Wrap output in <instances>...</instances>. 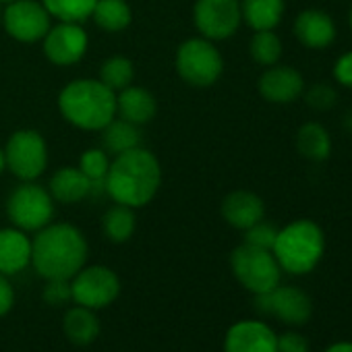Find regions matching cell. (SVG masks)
I'll return each mask as SVG.
<instances>
[{"instance_id":"1","label":"cell","mask_w":352,"mask_h":352,"mask_svg":"<svg viewBox=\"0 0 352 352\" xmlns=\"http://www.w3.org/2000/svg\"><path fill=\"white\" fill-rule=\"evenodd\" d=\"M160 183L162 168L157 157L145 147H135L114 155L104 187L114 204L137 210L155 197Z\"/></svg>"},{"instance_id":"2","label":"cell","mask_w":352,"mask_h":352,"mask_svg":"<svg viewBox=\"0 0 352 352\" xmlns=\"http://www.w3.org/2000/svg\"><path fill=\"white\" fill-rule=\"evenodd\" d=\"M87 259V241L73 224H48L32 241V265L44 280H71Z\"/></svg>"},{"instance_id":"3","label":"cell","mask_w":352,"mask_h":352,"mask_svg":"<svg viewBox=\"0 0 352 352\" xmlns=\"http://www.w3.org/2000/svg\"><path fill=\"white\" fill-rule=\"evenodd\" d=\"M63 116L85 131H102L116 118V91L100 79H75L58 96Z\"/></svg>"},{"instance_id":"4","label":"cell","mask_w":352,"mask_h":352,"mask_svg":"<svg viewBox=\"0 0 352 352\" xmlns=\"http://www.w3.org/2000/svg\"><path fill=\"white\" fill-rule=\"evenodd\" d=\"M325 251V236L321 228L311 220H296L278 230L274 243V257L278 265L292 274L302 276L317 267Z\"/></svg>"},{"instance_id":"5","label":"cell","mask_w":352,"mask_h":352,"mask_svg":"<svg viewBox=\"0 0 352 352\" xmlns=\"http://www.w3.org/2000/svg\"><path fill=\"white\" fill-rule=\"evenodd\" d=\"M174 65L179 77L193 87L214 85L224 71L222 54L218 52L214 42L206 38H193L183 42L176 50Z\"/></svg>"},{"instance_id":"6","label":"cell","mask_w":352,"mask_h":352,"mask_svg":"<svg viewBox=\"0 0 352 352\" xmlns=\"http://www.w3.org/2000/svg\"><path fill=\"white\" fill-rule=\"evenodd\" d=\"M230 267L234 278L253 294L270 292L280 284L282 267L267 249L251 247L243 243L230 255Z\"/></svg>"},{"instance_id":"7","label":"cell","mask_w":352,"mask_h":352,"mask_svg":"<svg viewBox=\"0 0 352 352\" xmlns=\"http://www.w3.org/2000/svg\"><path fill=\"white\" fill-rule=\"evenodd\" d=\"M7 216L15 228L23 232H38L52 222L54 199L48 189L32 181L19 185L7 199Z\"/></svg>"},{"instance_id":"8","label":"cell","mask_w":352,"mask_h":352,"mask_svg":"<svg viewBox=\"0 0 352 352\" xmlns=\"http://www.w3.org/2000/svg\"><path fill=\"white\" fill-rule=\"evenodd\" d=\"M3 151H5L7 168L23 183L36 181L38 176L44 174L48 166L46 141L38 131L32 129H21L13 133Z\"/></svg>"},{"instance_id":"9","label":"cell","mask_w":352,"mask_h":352,"mask_svg":"<svg viewBox=\"0 0 352 352\" xmlns=\"http://www.w3.org/2000/svg\"><path fill=\"white\" fill-rule=\"evenodd\" d=\"M120 294L118 276L106 265L81 267L71 278V298L87 309H104L112 305Z\"/></svg>"},{"instance_id":"10","label":"cell","mask_w":352,"mask_h":352,"mask_svg":"<svg viewBox=\"0 0 352 352\" xmlns=\"http://www.w3.org/2000/svg\"><path fill=\"white\" fill-rule=\"evenodd\" d=\"M197 32L212 42L228 40L234 36L243 21L239 0H197L193 9Z\"/></svg>"},{"instance_id":"11","label":"cell","mask_w":352,"mask_h":352,"mask_svg":"<svg viewBox=\"0 0 352 352\" xmlns=\"http://www.w3.org/2000/svg\"><path fill=\"white\" fill-rule=\"evenodd\" d=\"M255 307L263 315H274L288 325H302L313 315L309 294L298 286H276L270 292L255 294Z\"/></svg>"},{"instance_id":"12","label":"cell","mask_w":352,"mask_h":352,"mask_svg":"<svg viewBox=\"0 0 352 352\" xmlns=\"http://www.w3.org/2000/svg\"><path fill=\"white\" fill-rule=\"evenodd\" d=\"M3 25L7 34L23 44L44 40L50 25V13L36 0H13L3 11Z\"/></svg>"},{"instance_id":"13","label":"cell","mask_w":352,"mask_h":352,"mask_svg":"<svg viewBox=\"0 0 352 352\" xmlns=\"http://www.w3.org/2000/svg\"><path fill=\"white\" fill-rule=\"evenodd\" d=\"M44 54L52 65L71 67L79 63L87 52V34L81 23L58 21V25L50 28L44 36Z\"/></svg>"},{"instance_id":"14","label":"cell","mask_w":352,"mask_h":352,"mask_svg":"<svg viewBox=\"0 0 352 352\" xmlns=\"http://www.w3.org/2000/svg\"><path fill=\"white\" fill-rule=\"evenodd\" d=\"M278 336L257 319L236 321L224 338V352H278Z\"/></svg>"},{"instance_id":"15","label":"cell","mask_w":352,"mask_h":352,"mask_svg":"<svg viewBox=\"0 0 352 352\" xmlns=\"http://www.w3.org/2000/svg\"><path fill=\"white\" fill-rule=\"evenodd\" d=\"M259 94L272 102V104H288L294 102L302 89V77L296 69L292 67H276L272 65V69H267L261 77H259Z\"/></svg>"},{"instance_id":"16","label":"cell","mask_w":352,"mask_h":352,"mask_svg":"<svg viewBox=\"0 0 352 352\" xmlns=\"http://www.w3.org/2000/svg\"><path fill=\"white\" fill-rule=\"evenodd\" d=\"M48 191H50L52 199H56L60 204H79L85 197L102 193V189L98 185H94L87 176L79 170V166L77 168H73V166L58 168L52 174Z\"/></svg>"},{"instance_id":"17","label":"cell","mask_w":352,"mask_h":352,"mask_svg":"<svg viewBox=\"0 0 352 352\" xmlns=\"http://www.w3.org/2000/svg\"><path fill=\"white\" fill-rule=\"evenodd\" d=\"M265 216V206L259 195L251 191H232L222 201V218L239 230H247L261 222Z\"/></svg>"},{"instance_id":"18","label":"cell","mask_w":352,"mask_h":352,"mask_svg":"<svg viewBox=\"0 0 352 352\" xmlns=\"http://www.w3.org/2000/svg\"><path fill=\"white\" fill-rule=\"evenodd\" d=\"M32 263V241L19 228L0 230V274L13 276Z\"/></svg>"},{"instance_id":"19","label":"cell","mask_w":352,"mask_h":352,"mask_svg":"<svg viewBox=\"0 0 352 352\" xmlns=\"http://www.w3.org/2000/svg\"><path fill=\"white\" fill-rule=\"evenodd\" d=\"M296 40L313 50L327 48L336 40V25L327 13L321 11H302L294 21Z\"/></svg>"},{"instance_id":"20","label":"cell","mask_w":352,"mask_h":352,"mask_svg":"<svg viewBox=\"0 0 352 352\" xmlns=\"http://www.w3.org/2000/svg\"><path fill=\"white\" fill-rule=\"evenodd\" d=\"M155 110H157L155 98L143 87L129 85L120 89L116 96V114H120V118L133 124L143 126L155 116Z\"/></svg>"},{"instance_id":"21","label":"cell","mask_w":352,"mask_h":352,"mask_svg":"<svg viewBox=\"0 0 352 352\" xmlns=\"http://www.w3.org/2000/svg\"><path fill=\"white\" fill-rule=\"evenodd\" d=\"M63 331L75 346H89L100 336V319L94 309L77 305L65 313Z\"/></svg>"},{"instance_id":"22","label":"cell","mask_w":352,"mask_h":352,"mask_svg":"<svg viewBox=\"0 0 352 352\" xmlns=\"http://www.w3.org/2000/svg\"><path fill=\"white\" fill-rule=\"evenodd\" d=\"M241 13L255 32H270L282 21L284 0H243Z\"/></svg>"},{"instance_id":"23","label":"cell","mask_w":352,"mask_h":352,"mask_svg":"<svg viewBox=\"0 0 352 352\" xmlns=\"http://www.w3.org/2000/svg\"><path fill=\"white\" fill-rule=\"evenodd\" d=\"M102 141H104V149L114 155L131 151L135 147H141V141H143L141 126L124 118H112L102 129Z\"/></svg>"},{"instance_id":"24","label":"cell","mask_w":352,"mask_h":352,"mask_svg":"<svg viewBox=\"0 0 352 352\" xmlns=\"http://www.w3.org/2000/svg\"><path fill=\"white\" fill-rule=\"evenodd\" d=\"M91 17L96 25L108 34H118L126 30L133 21V13L126 0H98Z\"/></svg>"},{"instance_id":"25","label":"cell","mask_w":352,"mask_h":352,"mask_svg":"<svg viewBox=\"0 0 352 352\" xmlns=\"http://www.w3.org/2000/svg\"><path fill=\"white\" fill-rule=\"evenodd\" d=\"M296 149L302 157L313 160V162H321L331 151L329 133L317 122H307L296 133Z\"/></svg>"},{"instance_id":"26","label":"cell","mask_w":352,"mask_h":352,"mask_svg":"<svg viewBox=\"0 0 352 352\" xmlns=\"http://www.w3.org/2000/svg\"><path fill=\"white\" fill-rule=\"evenodd\" d=\"M135 226H137V220H135V214H133V208H126V206H120L116 204L114 208H110L102 220V228H104V234L112 241V243H124L133 236L135 232Z\"/></svg>"},{"instance_id":"27","label":"cell","mask_w":352,"mask_h":352,"mask_svg":"<svg viewBox=\"0 0 352 352\" xmlns=\"http://www.w3.org/2000/svg\"><path fill=\"white\" fill-rule=\"evenodd\" d=\"M98 0H42L50 17L67 23H81L91 17Z\"/></svg>"},{"instance_id":"28","label":"cell","mask_w":352,"mask_h":352,"mask_svg":"<svg viewBox=\"0 0 352 352\" xmlns=\"http://www.w3.org/2000/svg\"><path fill=\"white\" fill-rule=\"evenodd\" d=\"M133 79H135V67L124 56H112L100 67V81L116 94L133 85Z\"/></svg>"},{"instance_id":"29","label":"cell","mask_w":352,"mask_h":352,"mask_svg":"<svg viewBox=\"0 0 352 352\" xmlns=\"http://www.w3.org/2000/svg\"><path fill=\"white\" fill-rule=\"evenodd\" d=\"M249 52H251L255 63H259L263 67H272L282 56V42L272 30L270 32H255L251 46H249Z\"/></svg>"},{"instance_id":"30","label":"cell","mask_w":352,"mask_h":352,"mask_svg":"<svg viewBox=\"0 0 352 352\" xmlns=\"http://www.w3.org/2000/svg\"><path fill=\"white\" fill-rule=\"evenodd\" d=\"M108 168H110V160L104 149H89L79 157V170L102 191H106L104 183H106Z\"/></svg>"},{"instance_id":"31","label":"cell","mask_w":352,"mask_h":352,"mask_svg":"<svg viewBox=\"0 0 352 352\" xmlns=\"http://www.w3.org/2000/svg\"><path fill=\"white\" fill-rule=\"evenodd\" d=\"M276 236H278V228H276L274 224L263 222V220L257 222V224H253L251 228L245 230V243H247V245L259 247V249H267V251L274 249Z\"/></svg>"},{"instance_id":"32","label":"cell","mask_w":352,"mask_h":352,"mask_svg":"<svg viewBox=\"0 0 352 352\" xmlns=\"http://www.w3.org/2000/svg\"><path fill=\"white\" fill-rule=\"evenodd\" d=\"M305 100L311 108L315 110H329L336 100H338V94L331 85L327 83H315L307 94H305Z\"/></svg>"},{"instance_id":"33","label":"cell","mask_w":352,"mask_h":352,"mask_svg":"<svg viewBox=\"0 0 352 352\" xmlns=\"http://www.w3.org/2000/svg\"><path fill=\"white\" fill-rule=\"evenodd\" d=\"M44 300L50 305H63L71 300V280H46Z\"/></svg>"},{"instance_id":"34","label":"cell","mask_w":352,"mask_h":352,"mask_svg":"<svg viewBox=\"0 0 352 352\" xmlns=\"http://www.w3.org/2000/svg\"><path fill=\"white\" fill-rule=\"evenodd\" d=\"M278 352H309V340L298 331H284L276 342Z\"/></svg>"},{"instance_id":"35","label":"cell","mask_w":352,"mask_h":352,"mask_svg":"<svg viewBox=\"0 0 352 352\" xmlns=\"http://www.w3.org/2000/svg\"><path fill=\"white\" fill-rule=\"evenodd\" d=\"M333 77H336V81H338L340 85L352 89V50L346 52V54H342V56L336 60Z\"/></svg>"},{"instance_id":"36","label":"cell","mask_w":352,"mask_h":352,"mask_svg":"<svg viewBox=\"0 0 352 352\" xmlns=\"http://www.w3.org/2000/svg\"><path fill=\"white\" fill-rule=\"evenodd\" d=\"M15 305V288L5 274H0V317H5Z\"/></svg>"},{"instance_id":"37","label":"cell","mask_w":352,"mask_h":352,"mask_svg":"<svg viewBox=\"0 0 352 352\" xmlns=\"http://www.w3.org/2000/svg\"><path fill=\"white\" fill-rule=\"evenodd\" d=\"M325 352H352V342H336Z\"/></svg>"},{"instance_id":"38","label":"cell","mask_w":352,"mask_h":352,"mask_svg":"<svg viewBox=\"0 0 352 352\" xmlns=\"http://www.w3.org/2000/svg\"><path fill=\"white\" fill-rule=\"evenodd\" d=\"M7 168V162H5V151L0 149V172H3Z\"/></svg>"},{"instance_id":"39","label":"cell","mask_w":352,"mask_h":352,"mask_svg":"<svg viewBox=\"0 0 352 352\" xmlns=\"http://www.w3.org/2000/svg\"><path fill=\"white\" fill-rule=\"evenodd\" d=\"M346 124H348V129H352V112L348 114V118H346Z\"/></svg>"},{"instance_id":"40","label":"cell","mask_w":352,"mask_h":352,"mask_svg":"<svg viewBox=\"0 0 352 352\" xmlns=\"http://www.w3.org/2000/svg\"><path fill=\"white\" fill-rule=\"evenodd\" d=\"M0 5H3V3H0ZM0 23H3V7H0Z\"/></svg>"},{"instance_id":"41","label":"cell","mask_w":352,"mask_h":352,"mask_svg":"<svg viewBox=\"0 0 352 352\" xmlns=\"http://www.w3.org/2000/svg\"><path fill=\"white\" fill-rule=\"evenodd\" d=\"M350 30H352V11H350Z\"/></svg>"},{"instance_id":"42","label":"cell","mask_w":352,"mask_h":352,"mask_svg":"<svg viewBox=\"0 0 352 352\" xmlns=\"http://www.w3.org/2000/svg\"><path fill=\"white\" fill-rule=\"evenodd\" d=\"M0 3H13V0H0Z\"/></svg>"}]
</instances>
